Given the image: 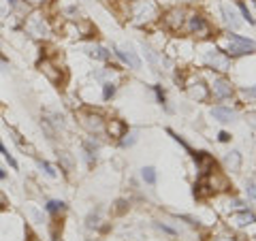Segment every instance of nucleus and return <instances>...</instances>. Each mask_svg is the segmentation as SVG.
<instances>
[{"label":"nucleus","instance_id":"nucleus-17","mask_svg":"<svg viewBox=\"0 0 256 241\" xmlns=\"http://www.w3.org/2000/svg\"><path fill=\"white\" fill-rule=\"evenodd\" d=\"M43 210H45L47 216H52V218H62V216L68 212V205L64 203L62 198H47Z\"/></svg>","mask_w":256,"mask_h":241},{"label":"nucleus","instance_id":"nucleus-6","mask_svg":"<svg viewBox=\"0 0 256 241\" xmlns=\"http://www.w3.org/2000/svg\"><path fill=\"white\" fill-rule=\"evenodd\" d=\"M207 86H210V96H212V98H216L218 102L230 100V98H233V94H235V86L230 84V79L220 75V73H216Z\"/></svg>","mask_w":256,"mask_h":241},{"label":"nucleus","instance_id":"nucleus-2","mask_svg":"<svg viewBox=\"0 0 256 241\" xmlns=\"http://www.w3.org/2000/svg\"><path fill=\"white\" fill-rule=\"evenodd\" d=\"M158 20H160V4L156 0H130L128 22H132L139 28H146L156 24Z\"/></svg>","mask_w":256,"mask_h":241},{"label":"nucleus","instance_id":"nucleus-39","mask_svg":"<svg viewBox=\"0 0 256 241\" xmlns=\"http://www.w3.org/2000/svg\"><path fill=\"white\" fill-rule=\"evenodd\" d=\"M6 180H9V173H6L4 168L0 166V182H6Z\"/></svg>","mask_w":256,"mask_h":241},{"label":"nucleus","instance_id":"nucleus-9","mask_svg":"<svg viewBox=\"0 0 256 241\" xmlns=\"http://www.w3.org/2000/svg\"><path fill=\"white\" fill-rule=\"evenodd\" d=\"M36 66L54 86H62L64 84V68L54 58H50V56H41L38 62H36Z\"/></svg>","mask_w":256,"mask_h":241},{"label":"nucleus","instance_id":"nucleus-35","mask_svg":"<svg viewBox=\"0 0 256 241\" xmlns=\"http://www.w3.org/2000/svg\"><path fill=\"white\" fill-rule=\"evenodd\" d=\"M230 139H233V136H230V132H226V130H220V132H218V141H220V143H230Z\"/></svg>","mask_w":256,"mask_h":241},{"label":"nucleus","instance_id":"nucleus-18","mask_svg":"<svg viewBox=\"0 0 256 241\" xmlns=\"http://www.w3.org/2000/svg\"><path fill=\"white\" fill-rule=\"evenodd\" d=\"M58 164H60V171H64V175H70L75 171V158L68 154L66 150H60L58 152Z\"/></svg>","mask_w":256,"mask_h":241},{"label":"nucleus","instance_id":"nucleus-13","mask_svg":"<svg viewBox=\"0 0 256 241\" xmlns=\"http://www.w3.org/2000/svg\"><path fill=\"white\" fill-rule=\"evenodd\" d=\"M220 15H222V22L226 24V28H228V30L237 32L239 28L244 26V20L239 18V11L235 9V6L226 4V2H222V4H220Z\"/></svg>","mask_w":256,"mask_h":241},{"label":"nucleus","instance_id":"nucleus-32","mask_svg":"<svg viewBox=\"0 0 256 241\" xmlns=\"http://www.w3.org/2000/svg\"><path fill=\"white\" fill-rule=\"evenodd\" d=\"M212 241H239L235 235H230V232H220V235H216Z\"/></svg>","mask_w":256,"mask_h":241},{"label":"nucleus","instance_id":"nucleus-36","mask_svg":"<svg viewBox=\"0 0 256 241\" xmlns=\"http://www.w3.org/2000/svg\"><path fill=\"white\" fill-rule=\"evenodd\" d=\"M4 2H6V6H9V11H15L22 0H4Z\"/></svg>","mask_w":256,"mask_h":241},{"label":"nucleus","instance_id":"nucleus-11","mask_svg":"<svg viewBox=\"0 0 256 241\" xmlns=\"http://www.w3.org/2000/svg\"><path fill=\"white\" fill-rule=\"evenodd\" d=\"M82 52L88 56L90 60H94V62H111V50L109 47H105L102 43H98V41H88L84 47H82Z\"/></svg>","mask_w":256,"mask_h":241},{"label":"nucleus","instance_id":"nucleus-1","mask_svg":"<svg viewBox=\"0 0 256 241\" xmlns=\"http://www.w3.org/2000/svg\"><path fill=\"white\" fill-rule=\"evenodd\" d=\"M216 45L220 47V50L228 56V58H244V56H252L256 54V41L254 38H248L244 34H237V32L228 30L224 32V34L218 36V41Z\"/></svg>","mask_w":256,"mask_h":241},{"label":"nucleus","instance_id":"nucleus-27","mask_svg":"<svg viewBox=\"0 0 256 241\" xmlns=\"http://www.w3.org/2000/svg\"><path fill=\"white\" fill-rule=\"evenodd\" d=\"M166 134H169V136H173V141H175V143H180V146H182L184 150H186V152H188V154H190V152H192V148H190V143H188L186 139H184V136H180L178 132H175V130H173V128H166Z\"/></svg>","mask_w":256,"mask_h":241},{"label":"nucleus","instance_id":"nucleus-38","mask_svg":"<svg viewBox=\"0 0 256 241\" xmlns=\"http://www.w3.org/2000/svg\"><path fill=\"white\" fill-rule=\"evenodd\" d=\"M6 154H11V152L9 150H6V146H4V143H2V139H0V156H6Z\"/></svg>","mask_w":256,"mask_h":241},{"label":"nucleus","instance_id":"nucleus-7","mask_svg":"<svg viewBox=\"0 0 256 241\" xmlns=\"http://www.w3.org/2000/svg\"><path fill=\"white\" fill-rule=\"evenodd\" d=\"M186 13L188 9L182 4H175V6H169L164 13H160V24L169 30V32H182L184 28V22H186Z\"/></svg>","mask_w":256,"mask_h":241},{"label":"nucleus","instance_id":"nucleus-22","mask_svg":"<svg viewBox=\"0 0 256 241\" xmlns=\"http://www.w3.org/2000/svg\"><path fill=\"white\" fill-rule=\"evenodd\" d=\"M152 90H154V94H156V100L162 105V109L166 111V114H171V107H169V100H166V92H164V88H162V84H156V86H152Z\"/></svg>","mask_w":256,"mask_h":241},{"label":"nucleus","instance_id":"nucleus-8","mask_svg":"<svg viewBox=\"0 0 256 241\" xmlns=\"http://www.w3.org/2000/svg\"><path fill=\"white\" fill-rule=\"evenodd\" d=\"M79 124L86 128V132L90 136L105 134V118H102L98 111H92V109L82 111V114H79Z\"/></svg>","mask_w":256,"mask_h":241},{"label":"nucleus","instance_id":"nucleus-19","mask_svg":"<svg viewBox=\"0 0 256 241\" xmlns=\"http://www.w3.org/2000/svg\"><path fill=\"white\" fill-rule=\"evenodd\" d=\"M224 164H226V168L228 171H239L242 168V154H239L237 150H233V152H228L226 156H224Z\"/></svg>","mask_w":256,"mask_h":241},{"label":"nucleus","instance_id":"nucleus-23","mask_svg":"<svg viewBox=\"0 0 256 241\" xmlns=\"http://www.w3.org/2000/svg\"><path fill=\"white\" fill-rule=\"evenodd\" d=\"M26 214H28V218L34 222V224H47V218H45L43 210H38L36 205H28L26 207Z\"/></svg>","mask_w":256,"mask_h":241},{"label":"nucleus","instance_id":"nucleus-37","mask_svg":"<svg viewBox=\"0 0 256 241\" xmlns=\"http://www.w3.org/2000/svg\"><path fill=\"white\" fill-rule=\"evenodd\" d=\"M6 210V196H4V192L0 190V212H4Z\"/></svg>","mask_w":256,"mask_h":241},{"label":"nucleus","instance_id":"nucleus-10","mask_svg":"<svg viewBox=\"0 0 256 241\" xmlns=\"http://www.w3.org/2000/svg\"><path fill=\"white\" fill-rule=\"evenodd\" d=\"M184 88H186L188 96L194 102H205L210 100V86H207V82H203L201 77H192V79H186V84H184Z\"/></svg>","mask_w":256,"mask_h":241},{"label":"nucleus","instance_id":"nucleus-16","mask_svg":"<svg viewBox=\"0 0 256 241\" xmlns=\"http://www.w3.org/2000/svg\"><path fill=\"white\" fill-rule=\"evenodd\" d=\"M210 114L216 122H222V124H228V122H235L237 120V109L228 107V105H214Z\"/></svg>","mask_w":256,"mask_h":241},{"label":"nucleus","instance_id":"nucleus-5","mask_svg":"<svg viewBox=\"0 0 256 241\" xmlns=\"http://www.w3.org/2000/svg\"><path fill=\"white\" fill-rule=\"evenodd\" d=\"M203 64L210 70H214V73H228L230 68H233V58H228L226 54H224L218 45H212L210 50L203 52Z\"/></svg>","mask_w":256,"mask_h":241},{"label":"nucleus","instance_id":"nucleus-28","mask_svg":"<svg viewBox=\"0 0 256 241\" xmlns=\"http://www.w3.org/2000/svg\"><path fill=\"white\" fill-rule=\"evenodd\" d=\"M128 210H130V203H128L126 198H118V200H116V205H114V214L122 216V214H126Z\"/></svg>","mask_w":256,"mask_h":241},{"label":"nucleus","instance_id":"nucleus-29","mask_svg":"<svg viewBox=\"0 0 256 241\" xmlns=\"http://www.w3.org/2000/svg\"><path fill=\"white\" fill-rule=\"evenodd\" d=\"M154 226H156L160 232H166V235H169V237H178V230L171 228L169 224H164V222H154Z\"/></svg>","mask_w":256,"mask_h":241},{"label":"nucleus","instance_id":"nucleus-20","mask_svg":"<svg viewBox=\"0 0 256 241\" xmlns=\"http://www.w3.org/2000/svg\"><path fill=\"white\" fill-rule=\"evenodd\" d=\"M100 222H102V207H94V210L88 214V218H86V228H98L100 226Z\"/></svg>","mask_w":256,"mask_h":241},{"label":"nucleus","instance_id":"nucleus-25","mask_svg":"<svg viewBox=\"0 0 256 241\" xmlns=\"http://www.w3.org/2000/svg\"><path fill=\"white\" fill-rule=\"evenodd\" d=\"M141 180L146 182L148 186H156V182H158L156 168H154V166H143V168H141Z\"/></svg>","mask_w":256,"mask_h":241},{"label":"nucleus","instance_id":"nucleus-33","mask_svg":"<svg viewBox=\"0 0 256 241\" xmlns=\"http://www.w3.org/2000/svg\"><path fill=\"white\" fill-rule=\"evenodd\" d=\"M30 9H43V6L47 4V0H24Z\"/></svg>","mask_w":256,"mask_h":241},{"label":"nucleus","instance_id":"nucleus-31","mask_svg":"<svg viewBox=\"0 0 256 241\" xmlns=\"http://www.w3.org/2000/svg\"><path fill=\"white\" fill-rule=\"evenodd\" d=\"M242 94L248 96V98L256 100V84H254V86H246V88H242Z\"/></svg>","mask_w":256,"mask_h":241},{"label":"nucleus","instance_id":"nucleus-3","mask_svg":"<svg viewBox=\"0 0 256 241\" xmlns=\"http://www.w3.org/2000/svg\"><path fill=\"white\" fill-rule=\"evenodd\" d=\"M28 36L32 38H47L52 34V24L47 13H43L41 9H32L26 18H24V30Z\"/></svg>","mask_w":256,"mask_h":241},{"label":"nucleus","instance_id":"nucleus-30","mask_svg":"<svg viewBox=\"0 0 256 241\" xmlns=\"http://www.w3.org/2000/svg\"><path fill=\"white\" fill-rule=\"evenodd\" d=\"M246 194H248V198H256V180H248L246 182Z\"/></svg>","mask_w":256,"mask_h":241},{"label":"nucleus","instance_id":"nucleus-40","mask_svg":"<svg viewBox=\"0 0 256 241\" xmlns=\"http://www.w3.org/2000/svg\"><path fill=\"white\" fill-rule=\"evenodd\" d=\"M6 18V6L4 4H0V22H2Z\"/></svg>","mask_w":256,"mask_h":241},{"label":"nucleus","instance_id":"nucleus-24","mask_svg":"<svg viewBox=\"0 0 256 241\" xmlns=\"http://www.w3.org/2000/svg\"><path fill=\"white\" fill-rule=\"evenodd\" d=\"M137 141H139V132H137V130H130V128H128V132L118 141V146L122 148V150H128V148H132Z\"/></svg>","mask_w":256,"mask_h":241},{"label":"nucleus","instance_id":"nucleus-4","mask_svg":"<svg viewBox=\"0 0 256 241\" xmlns=\"http://www.w3.org/2000/svg\"><path fill=\"white\" fill-rule=\"evenodd\" d=\"M182 32H188L190 36L201 38V41H207V38L214 36L212 24H210V20H207L201 11H188L186 13V22H184Z\"/></svg>","mask_w":256,"mask_h":241},{"label":"nucleus","instance_id":"nucleus-12","mask_svg":"<svg viewBox=\"0 0 256 241\" xmlns=\"http://www.w3.org/2000/svg\"><path fill=\"white\" fill-rule=\"evenodd\" d=\"M82 152H84V160L88 168H94L98 162V152H100V141L96 136H88L82 141Z\"/></svg>","mask_w":256,"mask_h":241},{"label":"nucleus","instance_id":"nucleus-21","mask_svg":"<svg viewBox=\"0 0 256 241\" xmlns=\"http://www.w3.org/2000/svg\"><path fill=\"white\" fill-rule=\"evenodd\" d=\"M118 94V84L116 82H105V84H100V98L109 102V100H114V96Z\"/></svg>","mask_w":256,"mask_h":241},{"label":"nucleus","instance_id":"nucleus-14","mask_svg":"<svg viewBox=\"0 0 256 241\" xmlns=\"http://www.w3.org/2000/svg\"><path fill=\"white\" fill-rule=\"evenodd\" d=\"M126 132H128V124L124 122V120H120V118H109V120H105V134L109 136V139L120 141Z\"/></svg>","mask_w":256,"mask_h":241},{"label":"nucleus","instance_id":"nucleus-26","mask_svg":"<svg viewBox=\"0 0 256 241\" xmlns=\"http://www.w3.org/2000/svg\"><path fill=\"white\" fill-rule=\"evenodd\" d=\"M36 164H38V168H41V173H43V175H47V178H52V180L58 178V171H56V166L50 162V160L38 158V160H36Z\"/></svg>","mask_w":256,"mask_h":241},{"label":"nucleus","instance_id":"nucleus-15","mask_svg":"<svg viewBox=\"0 0 256 241\" xmlns=\"http://www.w3.org/2000/svg\"><path fill=\"white\" fill-rule=\"evenodd\" d=\"M228 222L233 224V226H239V228L252 226V224H256V216H254V212L248 210V207H244V210H237L235 214H230Z\"/></svg>","mask_w":256,"mask_h":241},{"label":"nucleus","instance_id":"nucleus-34","mask_svg":"<svg viewBox=\"0 0 256 241\" xmlns=\"http://www.w3.org/2000/svg\"><path fill=\"white\" fill-rule=\"evenodd\" d=\"M244 4L248 6V11H250V15H252L254 22H256V0H244Z\"/></svg>","mask_w":256,"mask_h":241},{"label":"nucleus","instance_id":"nucleus-41","mask_svg":"<svg viewBox=\"0 0 256 241\" xmlns=\"http://www.w3.org/2000/svg\"><path fill=\"white\" fill-rule=\"evenodd\" d=\"M26 237H28L26 241H38V239H36V237H34V235H32V232H30V228H28V226H26Z\"/></svg>","mask_w":256,"mask_h":241}]
</instances>
